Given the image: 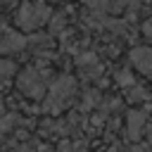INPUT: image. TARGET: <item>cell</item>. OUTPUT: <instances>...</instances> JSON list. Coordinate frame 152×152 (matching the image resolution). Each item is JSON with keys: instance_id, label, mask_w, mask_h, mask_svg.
Wrapping results in <instances>:
<instances>
[{"instance_id": "cell-8", "label": "cell", "mask_w": 152, "mask_h": 152, "mask_svg": "<svg viewBox=\"0 0 152 152\" xmlns=\"http://www.w3.org/2000/svg\"><path fill=\"white\" fill-rule=\"evenodd\" d=\"M119 83H131V74L121 71V74H119Z\"/></svg>"}, {"instance_id": "cell-7", "label": "cell", "mask_w": 152, "mask_h": 152, "mask_svg": "<svg viewBox=\"0 0 152 152\" xmlns=\"http://www.w3.org/2000/svg\"><path fill=\"white\" fill-rule=\"evenodd\" d=\"M12 71H14V64H12V62L0 59V78H2V76H10Z\"/></svg>"}, {"instance_id": "cell-12", "label": "cell", "mask_w": 152, "mask_h": 152, "mask_svg": "<svg viewBox=\"0 0 152 152\" xmlns=\"http://www.w3.org/2000/svg\"><path fill=\"white\" fill-rule=\"evenodd\" d=\"M5 2H12V0H5Z\"/></svg>"}, {"instance_id": "cell-11", "label": "cell", "mask_w": 152, "mask_h": 152, "mask_svg": "<svg viewBox=\"0 0 152 152\" xmlns=\"http://www.w3.org/2000/svg\"><path fill=\"white\" fill-rule=\"evenodd\" d=\"M133 152H150V150H147V147H135Z\"/></svg>"}, {"instance_id": "cell-1", "label": "cell", "mask_w": 152, "mask_h": 152, "mask_svg": "<svg viewBox=\"0 0 152 152\" xmlns=\"http://www.w3.org/2000/svg\"><path fill=\"white\" fill-rule=\"evenodd\" d=\"M48 14H50V10L43 5V2H36V5H24L21 10H19V24L24 26V28H36L40 21H45L48 19Z\"/></svg>"}, {"instance_id": "cell-6", "label": "cell", "mask_w": 152, "mask_h": 152, "mask_svg": "<svg viewBox=\"0 0 152 152\" xmlns=\"http://www.w3.org/2000/svg\"><path fill=\"white\" fill-rule=\"evenodd\" d=\"M142 121H145V114H140V112H131L128 114V133H131V138H138V131H140V126H142Z\"/></svg>"}, {"instance_id": "cell-10", "label": "cell", "mask_w": 152, "mask_h": 152, "mask_svg": "<svg viewBox=\"0 0 152 152\" xmlns=\"http://www.w3.org/2000/svg\"><path fill=\"white\" fill-rule=\"evenodd\" d=\"M140 97H145V93H142V90H138V88H135V90H133V93H131V100H140Z\"/></svg>"}, {"instance_id": "cell-5", "label": "cell", "mask_w": 152, "mask_h": 152, "mask_svg": "<svg viewBox=\"0 0 152 152\" xmlns=\"http://www.w3.org/2000/svg\"><path fill=\"white\" fill-rule=\"evenodd\" d=\"M71 93H74V81L71 78H59L55 83V88H52V95L55 97H69Z\"/></svg>"}, {"instance_id": "cell-2", "label": "cell", "mask_w": 152, "mask_h": 152, "mask_svg": "<svg viewBox=\"0 0 152 152\" xmlns=\"http://www.w3.org/2000/svg\"><path fill=\"white\" fill-rule=\"evenodd\" d=\"M131 59L140 71L152 74V48H135L131 52Z\"/></svg>"}, {"instance_id": "cell-9", "label": "cell", "mask_w": 152, "mask_h": 152, "mask_svg": "<svg viewBox=\"0 0 152 152\" xmlns=\"http://www.w3.org/2000/svg\"><path fill=\"white\" fill-rule=\"evenodd\" d=\"M83 2H88L90 7H102V5L107 2V0H83Z\"/></svg>"}, {"instance_id": "cell-3", "label": "cell", "mask_w": 152, "mask_h": 152, "mask_svg": "<svg viewBox=\"0 0 152 152\" xmlns=\"http://www.w3.org/2000/svg\"><path fill=\"white\" fill-rule=\"evenodd\" d=\"M19 86H21V90H28V93H40L43 90L36 71H24V76L19 78Z\"/></svg>"}, {"instance_id": "cell-4", "label": "cell", "mask_w": 152, "mask_h": 152, "mask_svg": "<svg viewBox=\"0 0 152 152\" xmlns=\"http://www.w3.org/2000/svg\"><path fill=\"white\" fill-rule=\"evenodd\" d=\"M5 40H0V50H21L24 45H26V40L21 38V36H17V33H5L2 36Z\"/></svg>"}]
</instances>
